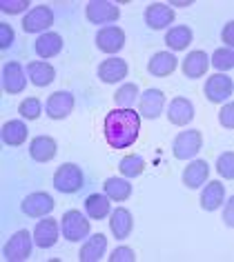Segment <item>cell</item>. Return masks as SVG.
<instances>
[{
  "instance_id": "1",
  "label": "cell",
  "mask_w": 234,
  "mask_h": 262,
  "mask_svg": "<svg viewBox=\"0 0 234 262\" xmlns=\"http://www.w3.org/2000/svg\"><path fill=\"white\" fill-rule=\"evenodd\" d=\"M141 131V114L134 109H112L105 116V140L112 149L132 147Z\"/></svg>"
},
{
  "instance_id": "2",
  "label": "cell",
  "mask_w": 234,
  "mask_h": 262,
  "mask_svg": "<svg viewBox=\"0 0 234 262\" xmlns=\"http://www.w3.org/2000/svg\"><path fill=\"white\" fill-rule=\"evenodd\" d=\"M51 182H54L56 191H61V193H78L85 187V173L74 162H65V165L56 169Z\"/></svg>"
},
{
  "instance_id": "3",
  "label": "cell",
  "mask_w": 234,
  "mask_h": 262,
  "mask_svg": "<svg viewBox=\"0 0 234 262\" xmlns=\"http://www.w3.org/2000/svg\"><path fill=\"white\" fill-rule=\"evenodd\" d=\"M201 149H203V136H201V131L187 129V131H181L177 138H174L172 154H174V158H179V160H190Z\"/></svg>"
},
{
  "instance_id": "4",
  "label": "cell",
  "mask_w": 234,
  "mask_h": 262,
  "mask_svg": "<svg viewBox=\"0 0 234 262\" xmlns=\"http://www.w3.org/2000/svg\"><path fill=\"white\" fill-rule=\"evenodd\" d=\"M61 229H63V235L69 242H78L89 235V220L78 209H69L61 218Z\"/></svg>"
},
{
  "instance_id": "5",
  "label": "cell",
  "mask_w": 234,
  "mask_h": 262,
  "mask_svg": "<svg viewBox=\"0 0 234 262\" xmlns=\"http://www.w3.org/2000/svg\"><path fill=\"white\" fill-rule=\"evenodd\" d=\"M31 238L34 235H29L27 229H21V231H16L14 235L9 238V242L5 245V260L9 262H21V260H27L31 255Z\"/></svg>"
},
{
  "instance_id": "6",
  "label": "cell",
  "mask_w": 234,
  "mask_h": 262,
  "mask_svg": "<svg viewBox=\"0 0 234 262\" xmlns=\"http://www.w3.org/2000/svg\"><path fill=\"white\" fill-rule=\"evenodd\" d=\"M85 16L92 25H107V23L119 20L121 9H119V5L107 3V0H92L85 7Z\"/></svg>"
},
{
  "instance_id": "7",
  "label": "cell",
  "mask_w": 234,
  "mask_h": 262,
  "mask_svg": "<svg viewBox=\"0 0 234 262\" xmlns=\"http://www.w3.org/2000/svg\"><path fill=\"white\" fill-rule=\"evenodd\" d=\"M203 91L210 102H225V100H230V96L234 91V82L225 74H214V76H207Z\"/></svg>"
},
{
  "instance_id": "8",
  "label": "cell",
  "mask_w": 234,
  "mask_h": 262,
  "mask_svg": "<svg viewBox=\"0 0 234 262\" xmlns=\"http://www.w3.org/2000/svg\"><path fill=\"white\" fill-rule=\"evenodd\" d=\"M56 202L51 198L49 193L45 191H36V193H29L27 198L21 202V209L25 215H29V218H43V215H49L54 211Z\"/></svg>"
},
{
  "instance_id": "9",
  "label": "cell",
  "mask_w": 234,
  "mask_h": 262,
  "mask_svg": "<svg viewBox=\"0 0 234 262\" xmlns=\"http://www.w3.org/2000/svg\"><path fill=\"white\" fill-rule=\"evenodd\" d=\"M54 25V11L47 5H38L23 18V29L27 34H41V31L49 29Z\"/></svg>"
},
{
  "instance_id": "10",
  "label": "cell",
  "mask_w": 234,
  "mask_h": 262,
  "mask_svg": "<svg viewBox=\"0 0 234 262\" xmlns=\"http://www.w3.org/2000/svg\"><path fill=\"white\" fill-rule=\"evenodd\" d=\"M96 47H99L103 54H116L125 47V31L116 25H109V27H103L99 34H96Z\"/></svg>"
},
{
  "instance_id": "11",
  "label": "cell",
  "mask_w": 234,
  "mask_h": 262,
  "mask_svg": "<svg viewBox=\"0 0 234 262\" xmlns=\"http://www.w3.org/2000/svg\"><path fill=\"white\" fill-rule=\"evenodd\" d=\"M3 87L11 96L25 91V87H27V76H25V69H23L21 62H16V60L5 62V67H3Z\"/></svg>"
},
{
  "instance_id": "12",
  "label": "cell",
  "mask_w": 234,
  "mask_h": 262,
  "mask_svg": "<svg viewBox=\"0 0 234 262\" xmlns=\"http://www.w3.org/2000/svg\"><path fill=\"white\" fill-rule=\"evenodd\" d=\"M74 111V96L69 91H54L47 100V116L51 120H65Z\"/></svg>"
},
{
  "instance_id": "13",
  "label": "cell",
  "mask_w": 234,
  "mask_h": 262,
  "mask_svg": "<svg viewBox=\"0 0 234 262\" xmlns=\"http://www.w3.org/2000/svg\"><path fill=\"white\" fill-rule=\"evenodd\" d=\"M174 23V9L165 3H152L145 9V25L149 29H165Z\"/></svg>"
},
{
  "instance_id": "14",
  "label": "cell",
  "mask_w": 234,
  "mask_h": 262,
  "mask_svg": "<svg viewBox=\"0 0 234 262\" xmlns=\"http://www.w3.org/2000/svg\"><path fill=\"white\" fill-rule=\"evenodd\" d=\"M165 107V94L161 89H145L141 96V116L149 118V120H156L161 114H163Z\"/></svg>"
},
{
  "instance_id": "15",
  "label": "cell",
  "mask_w": 234,
  "mask_h": 262,
  "mask_svg": "<svg viewBox=\"0 0 234 262\" xmlns=\"http://www.w3.org/2000/svg\"><path fill=\"white\" fill-rule=\"evenodd\" d=\"M56 154H58V145L49 136H36V138L29 142V156H31V160H36V162H49L56 158Z\"/></svg>"
},
{
  "instance_id": "16",
  "label": "cell",
  "mask_w": 234,
  "mask_h": 262,
  "mask_svg": "<svg viewBox=\"0 0 234 262\" xmlns=\"http://www.w3.org/2000/svg\"><path fill=\"white\" fill-rule=\"evenodd\" d=\"M177 64H179V58L174 56L172 51H159V54H154L152 58H149L147 71L156 78H165V76L174 74Z\"/></svg>"
},
{
  "instance_id": "17",
  "label": "cell",
  "mask_w": 234,
  "mask_h": 262,
  "mask_svg": "<svg viewBox=\"0 0 234 262\" xmlns=\"http://www.w3.org/2000/svg\"><path fill=\"white\" fill-rule=\"evenodd\" d=\"M63 38L61 34H54V31H47V34H41L36 38V42H34V51H36V56L38 58H54L58 56L63 51Z\"/></svg>"
},
{
  "instance_id": "18",
  "label": "cell",
  "mask_w": 234,
  "mask_h": 262,
  "mask_svg": "<svg viewBox=\"0 0 234 262\" xmlns=\"http://www.w3.org/2000/svg\"><path fill=\"white\" fill-rule=\"evenodd\" d=\"M194 118V104L187 100V98H174L170 102V107H167V120L172 124H177V127H185L187 122H190Z\"/></svg>"
},
{
  "instance_id": "19",
  "label": "cell",
  "mask_w": 234,
  "mask_h": 262,
  "mask_svg": "<svg viewBox=\"0 0 234 262\" xmlns=\"http://www.w3.org/2000/svg\"><path fill=\"white\" fill-rule=\"evenodd\" d=\"M99 78L107 84L121 82L123 78H127V62L123 58H107L99 67Z\"/></svg>"
},
{
  "instance_id": "20",
  "label": "cell",
  "mask_w": 234,
  "mask_h": 262,
  "mask_svg": "<svg viewBox=\"0 0 234 262\" xmlns=\"http://www.w3.org/2000/svg\"><path fill=\"white\" fill-rule=\"evenodd\" d=\"M207 67H210V58H207L205 51H190L187 58L183 60V74L190 80H197V78H203L207 74Z\"/></svg>"
},
{
  "instance_id": "21",
  "label": "cell",
  "mask_w": 234,
  "mask_h": 262,
  "mask_svg": "<svg viewBox=\"0 0 234 262\" xmlns=\"http://www.w3.org/2000/svg\"><path fill=\"white\" fill-rule=\"evenodd\" d=\"M109 229H112L114 238H119V240L129 238V233H132V229H134L132 213H129L125 207L114 209L112 215H109Z\"/></svg>"
},
{
  "instance_id": "22",
  "label": "cell",
  "mask_w": 234,
  "mask_h": 262,
  "mask_svg": "<svg viewBox=\"0 0 234 262\" xmlns=\"http://www.w3.org/2000/svg\"><path fill=\"white\" fill-rule=\"evenodd\" d=\"M207 176H210V165L205 160H194L183 171V185L187 189H199L207 182Z\"/></svg>"
},
{
  "instance_id": "23",
  "label": "cell",
  "mask_w": 234,
  "mask_h": 262,
  "mask_svg": "<svg viewBox=\"0 0 234 262\" xmlns=\"http://www.w3.org/2000/svg\"><path fill=\"white\" fill-rule=\"evenodd\" d=\"M56 240H58V222L47 215V220H41L36 225V229H34V242L41 249H49V247L56 245Z\"/></svg>"
},
{
  "instance_id": "24",
  "label": "cell",
  "mask_w": 234,
  "mask_h": 262,
  "mask_svg": "<svg viewBox=\"0 0 234 262\" xmlns=\"http://www.w3.org/2000/svg\"><path fill=\"white\" fill-rule=\"evenodd\" d=\"M105 251H107V238L103 233H94L92 238L81 247L78 258H81V262H96L105 255Z\"/></svg>"
},
{
  "instance_id": "25",
  "label": "cell",
  "mask_w": 234,
  "mask_h": 262,
  "mask_svg": "<svg viewBox=\"0 0 234 262\" xmlns=\"http://www.w3.org/2000/svg\"><path fill=\"white\" fill-rule=\"evenodd\" d=\"M27 74H29L31 84H36V87H47V84L54 82L56 69L51 67L49 62L34 60V62H29V64H27Z\"/></svg>"
},
{
  "instance_id": "26",
  "label": "cell",
  "mask_w": 234,
  "mask_h": 262,
  "mask_svg": "<svg viewBox=\"0 0 234 262\" xmlns=\"http://www.w3.org/2000/svg\"><path fill=\"white\" fill-rule=\"evenodd\" d=\"M29 136V129L23 120H9L3 124V142L7 147H21Z\"/></svg>"
},
{
  "instance_id": "27",
  "label": "cell",
  "mask_w": 234,
  "mask_h": 262,
  "mask_svg": "<svg viewBox=\"0 0 234 262\" xmlns=\"http://www.w3.org/2000/svg\"><path fill=\"white\" fill-rule=\"evenodd\" d=\"M225 200V187L221 185L219 180H210L201 193V207L205 211H214V209L221 207V202Z\"/></svg>"
},
{
  "instance_id": "28",
  "label": "cell",
  "mask_w": 234,
  "mask_h": 262,
  "mask_svg": "<svg viewBox=\"0 0 234 262\" xmlns=\"http://www.w3.org/2000/svg\"><path fill=\"white\" fill-rule=\"evenodd\" d=\"M103 189H105L107 198L114 200V202H125L129 195H132V185H129V180L119 178V176H114V178H107L105 185H103Z\"/></svg>"
},
{
  "instance_id": "29",
  "label": "cell",
  "mask_w": 234,
  "mask_h": 262,
  "mask_svg": "<svg viewBox=\"0 0 234 262\" xmlns=\"http://www.w3.org/2000/svg\"><path fill=\"white\" fill-rule=\"evenodd\" d=\"M192 42V29L187 25H179V27H172L165 34V45L172 51H183L187 49V45Z\"/></svg>"
},
{
  "instance_id": "30",
  "label": "cell",
  "mask_w": 234,
  "mask_h": 262,
  "mask_svg": "<svg viewBox=\"0 0 234 262\" xmlns=\"http://www.w3.org/2000/svg\"><path fill=\"white\" fill-rule=\"evenodd\" d=\"M85 211L92 220H103L105 215H109V198L103 193H92L85 200Z\"/></svg>"
},
{
  "instance_id": "31",
  "label": "cell",
  "mask_w": 234,
  "mask_h": 262,
  "mask_svg": "<svg viewBox=\"0 0 234 262\" xmlns=\"http://www.w3.org/2000/svg\"><path fill=\"white\" fill-rule=\"evenodd\" d=\"M121 173L125 176V178H136V176H141L145 171V160H143V156H136V154H129L125 158L121 160Z\"/></svg>"
},
{
  "instance_id": "32",
  "label": "cell",
  "mask_w": 234,
  "mask_h": 262,
  "mask_svg": "<svg viewBox=\"0 0 234 262\" xmlns=\"http://www.w3.org/2000/svg\"><path fill=\"white\" fill-rule=\"evenodd\" d=\"M139 98V87L134 82H125L123 87L114 94V102L119 104V109H132V104Z\"/></svg>"
},
{
  "instance_id": "33",
  "label": "cell",
  "mask_w": 234,
  "mask_h": 262,
  "mask_svg": "<svg viewBox=\"0 0 234 262\" xmlns=\"http://www.w3.org/2000/svg\"><path fill=\"white\" fill-rule=\"evenodd\" d=\"M210 62L214 64V69H219V71H230L234 67V51L230 47H221L212 54Z\"/></svg>"
},
{
  "instance_id": "34",
  "label": "cell",
  "mask_w": 234,
  "mask_h": 262,
  "mask_svg": "<svg viewBox=\"0 0 234 262\" xmlns=\"http://www.w3.org/2000/svg\"><path fill=\"white\" fill-rule=\"evenodd\" d=\"M18 114H21L25 120H36L43 114V104L38 98H25V100L18 104Z\"/></svg>"
},
{
  "instance_id": "35",
  "label": "cell",
  "mask_w": 234,
  "mask_h": 262,
  "mask_svg": "<svg viewBox=\"0 0 234 262\" xmlns=\"http://www.w3.org/2000/svg\"><path fill=\"white\" fill-rule=\"evenodd\" d=\"M217 171L223 176L225 180H232L234 178V154L232 151H225L219 156L217 160Z\"/></svg>"
},
{
  "instance_id": "36",
  "label": "cell",
  "mask_w": 234,
  "mask_h": 262,
  "mask_svg": "<svg viewBox=\"0 0 234 262\" xmlns=\"http://www.w3.org/2000/svg\"><path fill=\"white\" fill-rule=\"evenodd\" d=\"M25 7H29V0H3L0 3V9L5 14H21Z\"/></svg>"
},
{
  "instance_id": "37",
  "label": "cell",
  "mask_w": 234,
  "mask_h": 262,
  "mask_svg": "<svg viewBox=\"0 0 234 262\" xmlns=\"http://www.w3.org/2000/svg\"><path fill=\"white\" fill-rule=\"evenodd\" d=\"M14 38H16L14 29H11L7 23H0V47H3V49H9L11 45H14Z\"/></svg>"
},
{
  "instance_id": "38",
  "label": "cell",
  "mask_w": 234,
  "mask_h": 262,
  "mask_svg": "<svg viewBox=\"0 0 234 262\" xmlns=\"http://www.w3.org/2000/svg\"><path fill=\"white\" fill-rule=\"evenodd\" d=\"M109 260L112 262H134L136 255H134V251L129 247H119L112 255H109Z\"/></svg>"
},
{
  "instance_id": "39",
  "label": "cell",
  "mask_w": 234,
  "mask_h": 262,
  "mask_svg": "<svg viewBox=\"0 0 234 262\" xmlns=\"http://www.w3.org/2000/svg\"><path fill=\"white\" fill-rule=\"evenodd\" d=\"M232 114H234V104H232V102H227L225 107L219 111V122L223 124V127H227V129H232V127H234V118H232Z\"/></svg>"
},
{
  "instance_id": "40",
  "label": "cell",
  "mask_w": 234,
  "mask_h": 262,
  "mask_svg": "<svg viewBox=\"0 0 234 262\" xmlns=\"http://www.w3.org/2000/svg\"><path fill=\"white\" fill-rule=\"evenodd\" d=\"M232 34H234V23H227V25H225V29H223V40H225V45H227L230 49H232V45H234Z\"/></svg>"
}]
</instances>
